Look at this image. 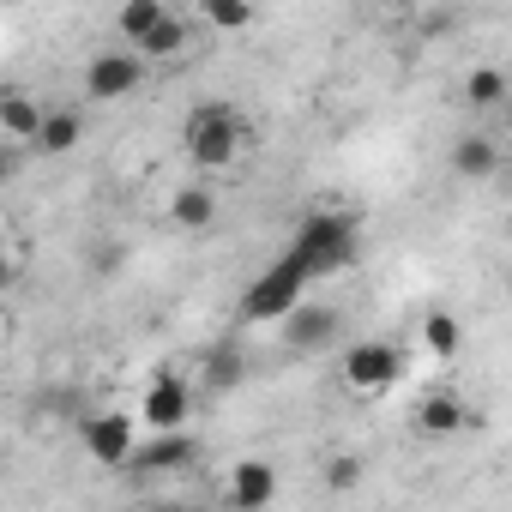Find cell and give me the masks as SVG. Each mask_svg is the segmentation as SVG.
I'll return each mask as SVG.
<instances>
[{
    "mask_svg": "<svg viewBox=\"0 0 512 512\" xmlns=\"http://www.w3.org/2000/svg\"><path fill=\"white\" fill-rule=\"evenodd\" d=\"M290 253L302 260L308 278H338L356 266V223L344 211H314V217H302Z\"/></svg>",
    "mask_w": 512,
    "mask_h": 512,
    "instance_id": "1",
    "label": "cell"
},
{
    "mask_svg": "<svg viewBox=\"0 0 512 512\" xmlns=\"http://www.w3.org/2000/svg\"><path fill=\"white\" fill-rule=\"evenodd\" d=\"M247 145V121L229 103H193L187 115V157L193 169H229Z\"/></svg>",
    "mask_w": 512,
    "mask_h": 512,
    "instance_id": "2",
    "label": "cell"
},
{
    "mask_svg": "<svg viewBox=\"0 0 512 512\" xmlns=\"http://www.w3.org/2000/svg\"><path fill=\"white\" fill-rule=\"evenodd\" d=\"M308 284L314 278L302 272V260H296V253H284V260H272L260 278L241 290V320H284L290 308H302V290Z\"/></svg>",
    "mask_w": 512,
    "mask_h": 512,
    "instance_id": "3",
    "label": "cell"
},
{
    "mask_svg": "<svg viewBox=\"0 0 512 512\" xmlns=\"http://www.w3.org/2000/svg\"><path fill=\"white\" fill-rule=\"evenodd\" d=\"M338 374H344L350 392H392L404 380V350L386 344V338H362L338 356Z\"/></svg>",
    "mask_w": 512,
    "mask_h": 512,
    "instance_id": "4",
    "label": "cell"
},
{
    "mask_svg": "<svg viewBox=\"0 0 512 512\" xmlns=\"http://www.w3.org/2000/svg\"><path fill=\"white\" fill-rule=\"evenodd\" d=\"M145 85V55L127 43V49H103V55H91V67H85V97H97V103H121V97H133Z\"/></svg>",
    "mask_w": 512,
    "mask_h": 512,
    "instance_id": "5",
    "label": "cell"
},
{
    "mask_svg": "<svg viewBox=\"0 0 512 512\" xmlns=\"http://www.w3.org/2000/svg\"><path fill=\"white\" fill-rule=\"evenodd\" d=\"M79 434H85V452H91L97 464H109V470H133V452H139V428H133V416H121V410H91V416L79 422Z\"/></svg>",
    "mask_w": 512,
    "mask_h": 512,
    "instance_id": "6",
    "label": "cell"
},
{
    "mask_svg": "<svg viewBox=\"0 0 512 512\" xmlns=\"http://www.w3.org/2000/svg\"><path fill=\"white\" fill-rule=\"evenodd\" d=\"M338 326H344L338 308H326V302H302V308L284 314V344L302 350V356H320V350L338 344Z\"/></svg>",
    "mask_w": 512,
    "mask_h": 512,
    "instance_id": "7",
    "label": "cell"
},
{
    "mask_svg": "<svg viewBox=\"0 0 512 512\" xmlns=\"http://www.w3.org/2000/svg\"><path fill=\"white\" fill-rule=\"evenodd\" d=\"M193 458H199V434H187V428H157L151 440H139L133 470H145V476H169V470H181V464H193Z\"/></svg>",
    "mask_w": 512,
    "mask_h": 512,
    "instance_id": "8",
    "label": "cell"
},
{
    "mask_svg": "<svg viewBox=\"0 0 512 512\" xmlns=\"http://www.w3.org/2000/svg\"><path fill=\"white\" fill-rule=\"evenodd\" d=\"M187 416H193V386L181 374H157L145 386V428L151 434L157 428H187Z\"/></svg>",
    "mask_w": 512,
    "mask_h": 512,
    "instance_id": "9",
    "label": "cell"
},
{
    "mask_svg": "<svg viewBox=\"0 0 512 512\" xmlns=\"http://www.w3.org/2000/svg\"><path fill=\"white\" fill-rule=\"evenodd\" d=\"M272 500H278V470H272V464L247 458V464H235V470H229V506L260 512V506H272Z\"/></svg>",
    "mask_w": 512,
    "mask_h": 512,
    "instance_id": "10",
    "label": "cell"
},
{
    "mask_svg": "<svg viewBox=\"0 0 512 512\" xmlns=\"http://www.w3.org/2000/svg\"><path fill=\"white\" fill-rule=\"evenodd\" d=\"M43 121H49V109H43L37 97H25V91H7V97H0V133H7V145H37Z\"/></svg>",
    "mask_w": 512,
    "mask_h": 512,
    "instance_id": "11",
    "label": "cell"
},
{
    "mask_svg": "<svg viewBox=\"0 0 512 512\" xmlns=\"http://www.w3.org/2000/svg\"><path fill=\"white\" fill-rule=\"evenodd\" d=\"M452 175H458V181H488V175H500V145H494L488 133H464V139L452 145Z\"/></svg>",
    "mask_w": 512,
    "mask_h": 512,
    "instance_id": "12",
    "label": "cell"
},
{
    "mask_svg": "<svg viewBox=\"0 0 512 512\" xmlns=\"http://www.w3.org/2000/svg\"><path fill=\"white\" fill-rule=\"evenodd\" d=\"M470 422H476V416H470L452 392H428V398L416 404V428H422V434H458V428H470Z\"/></svg>",
    "mask_w": 512,
    "mask_h": 512,
    "instance_id": "13",
    "label": "cell"
},
{
    "mask_svg": "<svg viewBox=\"0 0 512 512\" xmlns=\"http://www.w3.org/2000/svg\"><path fill=\"white\" fill-rule=\"evenodd\" d=\"M169 223H175V229H211V223H217V199H211V187L187 181V187L169 199Z\"/></svg>",
    "mask_w": 512,
    "mask_h": 512,
    "instance_id": "14",
    "label": "cell"
},
{
    "mask_svg": "<svg viewBox=\"0 0 512 512\" xmlns=\"http://www.w3.org/2000/svg\"><path fill=\"white\" fill-rule=\"evenodd\" d=\"M169 19V7H163V0H121V13H115V31H121V43H145L157 25Z\"/></svg>",
    "mask_w": 512,
    "mask_h": 512,
    "instance_id": "15",
    "label": "cell"
},
{
    "mask_svg": "<svg viewBox=\"0 0 512 512\" xmlns=\"http://www.w3.org/2000/svg\"><path fill=\"white\" fill-rule=\"evenodd\" d=\"M79 139H85V115H79V109H49V121H43V133H37V151H43V157H67Z\"/></svg>",
    "mask_w": 512,
    "mask_h": 512,
    "instance_id": "16",
    "label": "cell"
},
{
    "mask_svg": "<svg viewBox=\"0 0 512 512\" xmlns=\"http://www.w3.org/2000/svg\"><path fill=\"white\" fill-rule=\"evenodd\" d=\"M187 37H193V25H187L181 13H169V19H163V25L139 43V55H145V61H175V55L187 49Z\"/></svg>",
    "mask_w": 512,
    "mask_h": 512,
    "instance_id": "17",
    "label": "cell"
},
{
    "mask_svg": "<svg viewBox=\"0 0 512 512\" xmlns=\"http://www.w3.org/2000/svg\"><path fill=\"white\" fill-rule=\"evenodd\" d=\"M506 97H512V85H506L500 67H476V73L464 79V103H470V109H506Z\"/></svg>",
    "mask_w": 512,
    "mask_h": 512,
    "instance_id": "18",
    "label": "cell"
},
{
    "mask_svg": "<svg viewBox=\"0 0 512 512\" xmlns=\"http://www.w3.org/2000/svg\"><path fill=\"white\" fill-rule=\"evenodd\" d=\"M458 344H464V332H458V320L434 308V314L422 320V350H428L434 362H452V356H458Z\"/></svg>",
    "mask_w": 512,
    "mask_h": 512,
    "instance_id": "19",
    "label": "cell"
},
{
    "mask_svg": "<svg viewBox=\"0 0 512 512\" xmlns=\"http://www.w3.org/2000/svg\"><path fill=\"white\" fill-rule=\"evenodd\" d=\"M199 19L211 31H247L253 25V0H199Z\"/></svg>",
    "mask_w": 512,
    "mask_h": 512,
    "instance_id": "20",
    "label": "cell"
},
{
    "mask_svg": "<svg viewBox=\"0 0 512 512\" xmlns=\"http://www.w3.org/2000/svg\"><path fill=\"white\" fill-rule=\"evenodd\" d=\"M241 374H247V368H241V356H235V350H217V356L205 362V386H211V392L241 386Z\"/></svg>",
    "mask_w": 512,
    "mask_h": 512,
    "instance_id": "21",
    "label": "cell"
},
{
    "mask_svg": "<svg viewBox=\"0 0 512 512\" xmlns=\"http://www.w3.org/2000/svg\"><path fill=\"white\" fill-rule=\"evenodd\" d=\"M320 482H326L332 494H350V488L362 482V458H350V452H344V458H326V470H320Z\"/></svg>",
    "mask_w": 512,
    "mask_h": 512,
    "instance_id": "22",
    "label": "cell"
},
{
    "mask_svg": "<svg viewBox=\"0 0 512 512\" xmlns=\"http://www.w3.org/2000/svg\"><path fill=\"white\" fill-rule=\"evenodd\" d=\"M91 266H97L103 278H115V266H121V247H103V253H97V260H91Z\"/></svg>",
    "mask_w": 512,
    "mask_h": 512,
    "instance_id": "23",
    "label": "cell"
},
{
    "mask_svg": "<svg viewBox=\"0 0 512 512\" xmlns=\"http://www.w3.org/2000/svg\"><path fill=\"white\" fill-rule=\"evenodd\" d=\"M500 121H506V133H512V97H506V109H500Z\"/></svg>",
    "mask_w": 512,
    "mask_h": 512,
    "instance_id": "24",
    "label": "cell"
}]
</instances>
